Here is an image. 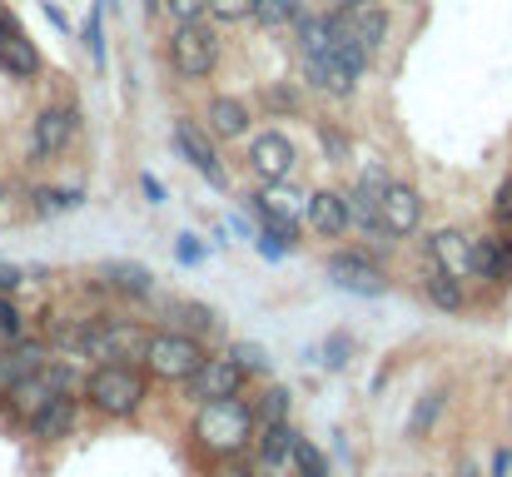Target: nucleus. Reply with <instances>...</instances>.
Instances as JSON below:
<instances>
[{
	"label": "nucleus",
	"instance_id": "18",
	"mask_svg": "<svg viewBox=\"0 0 512 477\" xmlns=\"http://www.w3.org/2000/svg\"><path fill=\"white\" fill-rule=\"evenodd\" d=\"M343 20H348V30L363 40V50H368V55H383V50H388V35H393V15H388V5L363 0V5L343 10Z\"/></svg>",
	"mask_w": 512,
	"mask_h": 477
},
{
	"label": "nucleus",
	"instance_id": "11",
	"mask_svg": "<svg viewBox=\"0 0 512 477\" xmlns=\"http://www.w3.org/2000/svg\"><path fill=\"white\" fill-rule=\"evenodd\" d=\"M378 224H383V239H408L418 234L423 224V194L408 184V179H388V189L378 194Z\"/></svg>",
	"mask_w": 512,
	"mask_h": 477
},
{
	"label": "nucleus",
	"instance_id": "48",
	"mask_svg": "<svg viewBox=\"0 0 512 477\" xmlns=\"http://www.w3.org/2000/svg\"><path fill=\"white\" fill-rule=\"evenodd\" d=\"M45 20H50V25H55L60 35H70V15H65L60 5H50V0H45Z\"/></svg>",
	"mask_w": 512,
	"mask_h": 477
},
{
	"label": "nucleus",
	"instance_id": "21",
	"mask_svg": "<svg viewBox=\"0 0 512 477\" xmlns=\"http://www.w3.org/2000/svg\"><path fill=\"white\" fill-rule=\"evenodd\" d=\"M0 75H10V80H20V85L40 80V50H35V40H30L25 30L0 35Z\"/></svg>",
	"mask_w": 512,
	"mask_h": 477
},
{
	"label": "nucleus",
	"instance_id": "26",
	"mask_svg": "<svg viewBox=\"0 0 512 477\" xmlns=\"http://www.w3.org/2000/svg\"><path fill=\"white\" fill-rule=\"evenodd\" d=\"M423 294H428V304L443 309V314H463V309H468V284L453 279V274H443V269H428V274H423Z\"/></svg>",
	"mask_w": 512,
	"mask_h": 477
},
{
	"label": "nucleus",
	"instance_id": "2",
	"mask_svg": "<svg viewBox=\"0 0 512 477\" xmlns=\"http://www.w3.org/2000/svg\"><path fill=\"white\" fill-rule=\"evenodd\" d=\"M80 398L100 413V418H115V423H125V418H135L140 408H145V398H150V373L140 368V363H90V373L80 378Z\"/></svg>",
	"mask_w": 512,
	"mask_h": 477
},
{
	"label": "nucleus",
	"instance_id": "27",
	"mask_svg": "<svg viewBox=\"0 0 512 477\" xmlns=\"http://www.w3.org/2000/svg\"><path fill=\"white\" fill-rule=\"evenodd\" d=\"M329 55L339 60V65L348 70V75H353V80H363V75H368V65H373V55H368V50H363V40H358V35L348 30V20H339V30H334V45H329Z\"/></svg>",
	"mask_w": 512,
	"mask_h": 477
},
{
	"label": "nucleus",
	"instance_id": "37",
	"mask_svg": "<svg viewBox=\"0 0 512 477\" xmlns=\"http://www.w3.org/2000/svg\"><path fill=\"white\" fill-rule=\"evenodd\" d=\"M100 15H105V0H95L90 5V15H85V50H90V60L95 65H105V25H100Z\"/></svg>",
	"mask_w": 512,
	"mask_h": 477
},
{
	"label": "nucleus",
	"instance_id": "46",
	"mask_svg": "<svg viewBox=\"0 0 512 477\" xmlns=\"http://www.w3.org/2000/svg\"><path fill=\"white\" fill-rule=\"evenodd\" d=\"M140 189H145V199H150V204H165V184H160V179H155L150 169L140 174Z\"/></svg>",
	"mask_w": 512,
	"mask_h": 477
},
{
	"label": "nucleus",
	"instance_id": "25",
	"mask_svg": "<svg viewBox=\"0 0 512 477\" xmlns=\"http://www.w3.org/2000/svg\"><path fill=\"white\" fill-rule=\"evenodd\" d=\"M244 204H249V214L259 219V234H264L269 244H279L284 254H289V249H299V229H304V224H289V219H284V214H274L259 194H249Z\"/></svg>",
	"mask_w": 512,
	"mask_h": 477
},
{
	"label": "nucleus",
	"instance_id": "33",
	"mask_svg": "<svg viewBox=\"0 0 512 477\" xmlns=\"http://www.w3.org/2000/svg\"><path fill=\"white\" fill-rule=\"evenodd\" d=\"M30 209H35V214H65V209H80V189H50V184H40V189H30Z\"/></svg>",
	"mask_w": 512,
	"mask_h": 477
},
{
	"label": "nucleus",
	"instance_id": "10",
	"mask_svg": "<svg viewBox=\"0 0 512 477\" xmlns=\"http://www.w3.org/2000/svg\"><path fill=\"white\" fill-rule=\"evenodd\" d=\"M249 174L259 179V184H284V179H294V169H299V145L284 135V130H264V135H254L249 140Z\"/></svg>",
	"mask_w": 512,
	"mask_h": 477
},
{
	"label": "nucleus",
	"instance_id": "17",
	"mask_svg": "<svg viewBox=\"0 0 512 477\" xmlns=\"http://www.w3.org/2000/svg\"><path fill=\"white\" fill-rule=\"evenodd\" d=\"M214 140H244L249 130H254V110H249V100H239V95H214L209 105H204V120H199Z\"/></svg>",
	"mask_w": 512,
	"mask_h": 477
},
{
	"label": "nucleus",
	"instance_id": "42",
	"mask_svg": "<svg viewBox=\"0 0 512 477\" xmlns=\"http://www.w3.org/2000/svg\"><path fill=\"white\" fill-rule=\"evenodd\" d=\"M388 179H393V174H388V164H383V159H368V164L358 169V184H363V189H373V194H383V189H388Z\"/></svg>",
	"mask_w": 512,
	"mask_h": 477
},
{
	"label": "nucleus",
	"instance_id": "31",
	"mask_svg": "<svg viewBox=\"0 0 512 477\" xmlns=\"http://www.w3.org/2000/svg\"><path fill=\"white\" fill-rule=\"evenodd\" d=\"M443 403H448V393H443V388L423 393V398H418V408L408 413V438H428V433H433V423H438V413H443Z\"/></svg>",
	"mask_w": 512,
	"mask_h": 477
},
{
	"label": "nucleus",
	"instance_id": "45",
	"mask_svg": "<svg viewBox=\"0 0 512 477\" xmlns=\"http://www.w3.org/2000/svg\"><path fill=\"white\" fill-rule=\"evenodd\" d=\"M493 219H498V224H512V174L498 184V194H493Z\"/></svg>",
	"mask_w": 512,
	"mask_h": 477
},
{
	"label": "nucleus",
	"instance_id": "40",
	"mask_svg": "<svg viewBox=\"0 0 512 477\" xmlns=\"http://www.w3.org/2000/svg\"><path fill=\"white\" fill-rule=\"evenodd\" d=\"M174 259H179V264H184V269H194V264H204V239H199V234H189V229H184V234H179V239H174Z\"/></svg>",
	"mask_w": 512,
	"mask_h": 477
},
{
	"label": "nucleus",
	"instance_id": "6",
	"mask_svg": "<svg viewBox=\"0 0 512 477\" xmlns=\"http://www.w3.org/2000/svg\"><path fill=\"white\" fill-rule=\"evenodd\" d=\"M170 140H174V150H179V159L209 184V189H229V169H224V159H219V140L199 125V120H174V130H170Z\"/></svg>",
	"mask_w": 512,
	"mask_h": 477
},
{
	"label": "nucleus",
	"instance_id": "44",
	"mask_svg": "<svg viewBox=\"0 0 512 477\" xmlns=\"http://www.w3.org/2000/svg\"><path fill=\"white\" fill-rule=\"evenodd\" d=\"M209 477H264L254 463H244V458H224V463H209Z\"/></svg>",
	"mask_w": 512,
	"mask_h": 477
},
{
	"label": "nucleus",
	"instance_id": "9",
	"mask_svg": "<svg viewBox=\"0 0 512 477\" xmlns=\"http://www.w3.org/2000/svg\"><path fill=\"white\" fill-rule=\"evenodd\" d=\"M244 368H239V358L229 353V348H219V353H204L199 358V368L189 373V398L194 403H209V398H234L239 388H244Z\"/></svg>",
	"mask_w": 512,
	"mask_h": 477
},
{
	"label": "nucleus",
	"instance_id": "8",
	"mask_svg": "<svg viewBox=\"0 0 512 477\" xmlns=\"http://www.w3.org/2000/svg\"><path fill=\"white\" fill-rule=\"evenodd\" d=\"M75 135H80V110H75V105H45V110L30 120L25 159H30V164H45V159L65 155Z\"/></svg>",
	"mask_w": 512,
	"mask_h": 477
},
{
	"label": "nucleus",
	"instance_id": "28",
	"mask_svg": "<svg viewBox=\"0 0 512 477\" xmlns=\"http://www.w3.org/2000/svg\"><path fill=\"white\" fill-rule=\"evenodd\" d=\"M274 214H284L289 224H304V214H309V194H299V189H289V179L284 184H264V189H254Z\"/></svg>",
	"mask_w": 512,
	"mask_h": 477
},
{
	"label": "nucleus",
	"instance_id": "3",
	"mask_svg": "<svg viewBox=\"0 0 512 477\" xmlns=\"http://www.w3.org/2000/svg\"><path fill=\"white\" fill-rule=\"evenodd\" d=\"M165 50H170V70L179 75V80H189V85L209 80V75L219 70V60H224V40H219V30H214L209 20L174 25Z\"/></svg>",
	"mask_w": 512,
	"mask_h": 477
},
{
	"label": "nucleus",
	"instance_id": "35",
	"mask_svg": "<svg viewBox=\"0 0 512 477\" xmlns=\"http://www.w3.org/2000/svg\"><path fill=\"white\" fill-rule=\"evenodd\" d=\"M299 10H304V0H254V25L279 30V25H294Z\"/></svg>",
	"mask_w": 512,
	"mask_h": 477
},
{
	"label": "nucleus",
	"instance_id": "24",
	"mask_svg": "<svg viewBox=\"0 0 512 477\" xmlns=\"http://www.w3.org/2000/svg\"><path fill=\"white\" fill-rule=\"evenodd\" d=\"M259 105H264L269 120H294V115H304L309 90H304L299 80H269V85L259 90Z\"/></svg>",
	"mask_w": 512,
	"mask_h": 477
},
{
	"label": "nucleus",
	"instance_id": "36",
	"mask_svg": "<svg viewBox=\"0 0 512 477\" xmlns=\"http://www.w3.org/2000/svg\"><path fill=\"white\" fill-rule=\"evenodd\" d=\"M294 473L299 477H329V458H324V448H319V443H309V438H294Z\"/></svg>",
	"mask_w": 512,
	"mask_h": 477
},
{
	"label": "nucleus",
	"instance_id": "39",
	"mask_svg": "<svg viewBox=\"0 0 512 477\" xmlns=\"http://www.w3.org/2000/svg\"><path fill=\"white\" fill-rule=\"evenodd\" d=\"M20 333H25V314L15 309L10 294H0V343H10V338H20Z\"/></svg>",
	"mask_w": 512,
	"mask_h": 477
},
{
	"label": "nucleus",
	"instance_id": "19",
	"mask_svg": "<svg viewBox=\"0 0 512 477\" xmlns=\"http://www.w3.org/2000/svg\"><path fill=\"white\" fill-rule=\"evenodd\" d=\"M468 259H473V234H463V229L428 234V264L433 269H443V274H453V279L468 284Z\"/></svg>",
	"mask_w": 512,
	"mask_h": 477
},
{
	"label": "nucleus",
	"instance_id": "5",
	"mask_svg": "<svg viewBox=\"0 0 512 477\" xmlns=\"http://www.w3.org/2000/svg\"><path fill=\"white\" fill-rule=\"evenodd\" d=\"M204 353H209V348H204V338L179 333V328H155V333H150V343H145L140 368H145L155 383H189V373L199 368V358H204Z\"/></svg>",
	"mask_w": 512,
	"mask_h": 477
},
{
	"label": "nucleus",
	"instance_id": "23",
	"mask_svg": "<svg viewBox=\"0 0 512 477\" xmlns=\"http://www.w3.org/2000/svg\"><path fill=\"white\" fill-rule=\"evenodd\" d=\"M105 333H110V358L115 363H140L155 328L150 323H135V318H105Z\"/></svg>",
	"mask_w": 512,
	"mask_h": 477
},
{
	"label": "nucleus",
	"instance_id": "50",
	"mask_svg": "<svg viewBox=\"0 0 512 477\" xmlns=\"http://www.w3.org/2000/svg\"><path fill=\"white\" fill-rule=\"evenodd\" d=\"M140 5H145V20H155V15L165 10V0H140Z\"/></svg>",
	"mask_w": 512,
	"mask_h": 477
},
{
	"label": "nucleus",
	"instance_id": "49",
	"mask_svg": "<svg viewBox=\"0 0 512 477\" xmlns=\"http://www.w3.org/2000/svg\"><path fill=\"white\" fill-rule=\"evenodd\" d=\"M10 30H20V20L5 10V0H0V35H10Z\"/></svg>",
	"mask_w": 512,
	"mask_h": 477
},
{
	"label": "nucleus",
	"instance_id": "38",
	"mask_svg": "<svg viewBox=\"0 0 512 477\" xmlns=\"http://www.w3.org/2000/svg\"><path fill=\"white\" fill-rule=\"evenodd\" d=\"M229 353L239 358L244 373H269V353H264L259 343H229Z\"/></svg>",
	"mask_w": 512,
	"mask_h": 477
},
{
	"label": "nucleus",
	"instance_id": "4",
	"mask_svg": "<svg viewBox=\"0 0 512 477\" xmlns=\"http://www.w3.org/2000/svg\"><path fill=\"white\" fill-rule=\"evenodd\" d=\"M80 388V373H75V363L70 358H50L45 368H35L25 383H15L0 403H5V413L15 418V423H30L50 398H60V393H75Z\"/></svg>",
	"mask_w": 512,
	"mask_h": 477
},
{
	"label": "nucleus",
	"instance_id": "15",
	"mask_svg": "<svg viewBox=\"0 0 512 477\" xmlns=\"http://www.w3.org/2000/svg\"><path fill=\"white\" fill-rule=\"evenodd\" d=\"M299 85H304L309 95H324V100H348V95L358 90V80L343 70L334 55H304V65H299Z\"/></svg>",
	"mask_w": 512,
	"mask_h": 477
},
{
	"label": "nucleus",
	"instance_id": "14",
	"mask_svg": "<svg viewBox=\"0 0 512 477\" xmlns=\"http://www.w3.org/2000/svg\"><path fill=\"white\" fill-rule=\"evenodd\" d=\"M75 428H80V398L75 393H60V398H50L30 423H25V433L35 438V443H65V438H75Z\"/></svg>",
	"mask_w": 512,
	"mask_h": 477
},
{
	"label": "nucleus",
	"instance_id": "16",
	"mask_svg": "<svg viewBox=\"0 0 512 477\" xmlns=\"http://www.w3.org/2000/svg\"><path fill=\"white\" fill-rule=\"evenodd\" d=\"M468 279H478V284H508L512 279V239L508 234H478V239H473Z\"/></svg>",
	"mask_w": 512,
	"mask_h": 477
},
{
	"label": "nucleus",
	"instance_id": "43",
	"mask_svg": "<svg viewBox=\"0 0 512 477\" xmlns=\"http://www.w3.org/2000/svg\"><path fill=\"white\" fill-rule=\"evenodd\" d=\"M348 348H353L348 333H329V343H324V368H343V363H348Z\"/></svg>",
	"mask_w": 512,
	"mask_h": 477
},
{
	"label": "nucleus",
	"instance_id": "12",
	"mask_svg": "<svg viewBox=\"0 0 512 477\" xmlns=\"http://www.w3.org/2000/svg\"><path fill=\"white\" fill-rule=\"evenodd\" d=\"M45 363H50V343H45L40 333H20V338L0 343V398H5L15 383H25L35 368H45Z\"/></svg>",
	"mask_w": 512,
	"mask_h": 477
},
{
	"label": "nucleus",
	"instance_id": "53",
	"mask_svg": "<svg viewBox=\"0 0 512 477\" xmlns=\"http://www.w3.org/2000/svg\"><path fill=\"white\" fill-rule=\"evenodd\" d=\"M5 199H10V189H5V179H0V204H5Z\"/></svg>",
	"mask_w": 512,
	"mask_h": 477
},
{
	"label": "nucleus",
	"instance_id": "32",
	"mask_svg": "<svg viewBox=\"0 0 512 477\" xmlns=\"http://www.w3.org/2000/svg\"><path fill=\"white\" fill-rule=\"evenodd\" d=\"M204 20H209L214 30L249 25V20H254V0H209V5H204Z\"/></svg>",
	"mask_w": 512,
	"mask_h": 477
},
{
	"label": "nucleus",
	"instance_id": "47",
	"mask_svg": "<svg viewBox=\"0 0 512 477\" xmlns=\"http://www.w3.org/2000/svg\"><path fill=\"white\" fill-rule=\"evenodd\" d=\"M512 473V448H498L493 453V468H488V477H508Z\"/></svg>",
	"mask_w": 512,
	"mask_h": 477
},
{
	"label": "nucleus",
	"instance_id": "30",
	"mask_svg": "<svg viewBox=\"0 0 512 477\" xmlns=\"http://www.w3.org/2000/svg\"><path fill=\"white\" fill-rule=\"evenodd\" d=\"M314 140H319V150L329 164H348L353 159V135L343 130L339 120H314Z\"/></svg>",
	"mask_w": 512,
	"mask_h": 477
},
{
	"label": "nucleus",
	"instance_id": "52",
	"mask_svg": "<svg viewBox=\"0 0 512 477\" xmlns=\"http://www.w3.org/2000/svg\"><path fill=\"white\" fill-rule=\"evenodd\" d=\"M334 5H339V10H353V5H363V0H334Z\"/></svg>",
	"mask_w": 512,
	"mask_h": 477
},
{
	"label": "nucleus",
	"instance_id": "34",
	"mask_svg": "<svg viewBox=\"0 0 512 477\" xmlns=\"http://www.w3.org/2000/svg\"><path fill=\"white\" fill-rule=\"evenodd\" d=\"M254 423H259V428H264V423H289V388L269 383V388L259 393V403H254Z\"/></svg>",
	"mask_w": 512,
	"mask_h": 477
},
{
	"label": "nucleus",
	"instance_id": "29",
	"mask_svg": "<svg viewBox=\"0 0 512 477\" xmlns=\"http://www.w3.org/2000/svg\"><path fill=\"white\" fill-rule=\"evenodd\" d=\"M165 323L179 328V333H194V338H209L214 333V314L204 304H184V299H170L165 304Z\"/></svg>",
	"mask_w": 512,
	"mask_h": 477
},
{
	"label": "nucleus",
	"instance_id": "20",
	"mask_svg": "<svg viewBox=\"0 0 512 477\" xmlns=\"http://www.w3.org/2000/svg\"><path fill=\"white\" fill-rule=\"evenodd\" d=\"M304 224H309L319 239H343V234H348L343 189H314V194H309V214H304Z\"/></svg>",
	"mask_w": 512,
	"mask_h": 477
},
{
	"label": "nucleus",
	"instance_id": "7",
	"mask_svg": "<svg viewBox=\"0 0 512 477\" xmlns=\"http://www.w3.org/2000/svg\"><path fill=\"white\" fill-rule=\"evenodd\" d=\"M324 269H329V279L339 284L343 294H358V299H378V294H388V274H383L378 254H373V249H363V244H353V249H334Z\"/></svg>",
	"mask_w": 512,
	"mask_h": 477
},
{
	"label": "nucleus",
	"instance_id": "51",
	"mask_svg": "<svg viewBox=\"0 0 512 477\" xmlns=\"http://www.w3.org/2000/svg\"><path fill=\"white\" fill-rule=\"evenodd\" d=\"M453 477H483V468H478V463H458V473Z\"/></svg>",
	"mask_w": 512,
	"mask_h": 477
},
{
	"label": "nucleus",
	"instance_id": "1",
	"mask_svg": "<svg viewBox=\"0 0 512 477\" xmlns=\"http://www.w3.org/2000/svg\"><path fill=\"white\" fill-rule=\"evenodd\" d=\"M254 403L249 398H209V403H194V423H189V438L194 448L209 458V463H224V458H249L254 448Z\"/></svg>",
	"mask_w": 512,
	"mask_h": 477
},
{
	"label": "nucleus",
	"instance_id": "13",
	"mask_svg": "<svg viewBox=\"0 0 512 477\" xmlns=\"http://www.w3.org/2000/svg\"><path fill=\"white\" fill-rule=\"evenodd\" d=\"M294 423H264L259 433H254V468L264 477H289L294 473Z\"/></svg>",
	"mask_w": 512,
	"mask_h": 477
},
{
	"label": "nucleus",
	"instance_id": "41",
	"mask_svg": "<svg viewBox=\"0 0 512 477\" xmlns=\"http://www.w3.org/2000/svg\"><path fill=\"white\" fill-rule=\"evenodd\" d=\"M204 5L209 0H165V15L174 25H189V20H204Z\"/></svg>",
	"mask_w": 512,
	"mask_h": 477
},
{
	"label": "nucleus",
	"instance_id": "22",
	"mask_svg": "<svg viewBox=\"0 0 512 477\" xmlns=\"http://www.w3.org/2000/svg\"><path fill=\"white\" fill-rule=\"evenodd\" d=\"M100 279H105L110 294H125V299H150V294H155V274H150L145 264H135V259H110V264H100Z\"/></svg>",
	"mask_w": 512,
	"mask_h": 477
}]
</instances>
